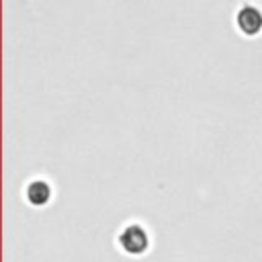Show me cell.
<instances>
[{
    "label": "cell",
    "instance_id": "cell-3",
    "mask_svg": "<svg viewBox=\"0 0 262 262\" xmlns=\"http://www.w3.org/2000/svg\"><path fill=\"white\" fill-rule=\"evenodd\" d=\"M25 196H27V201H29L33 207H43V205H47L49 199H51V186H49L45 180H33V182L27 184Z\"/></svg>",
    "mask_w": 262,
    "mask_h": 262
},
{
    "label": "cell",
    "instance_id": "cell-2",
    "mask_svg": "<svg viewBox=\"0 0 262 262\" xmlns=\"http://www.w3.org/2000/svg\"><path fill=\"white\" fill-rule=\"evenodd\" d=\"M235 25L244 35L254 37L262 31V12L254 4H244L235 14Z\"/></svg>",
    "mask_w": 262,
    "mask_h": 262
},
{
    "label": "cell",
    "instance_id": "cell-1",
    "mask_svg": "<svg viewBox=\"0 0 262 262\" xmlns=\"http://www.w3.org/2000/svg\"><path fill=\"white\" fill-rule=\"evenodd\" d=\"M119 246L123 248V252L131 254V256H141L147 248H149V237H147V231L137 225V223H131L127 225L121 233H119Z\"/></svg>",
    "mask_w": 262,
    "mask_h": 262
}]
</instances>
